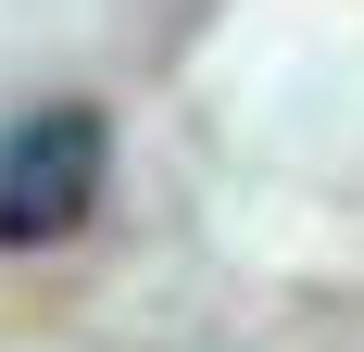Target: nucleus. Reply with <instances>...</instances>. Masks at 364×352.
Wrapping results in <instances>:
<instances>
[{
  "label": "nucleus",
  "mask_w": 364,
  "mask_h": 352,
  "mask_svg": "<svg viewBox=\"0 0 364 352\" xmlns=\"http://www.w3.org/2000/svg\"><path fill=\"white\" fill-rule=\"evenodd\" d=\"M101 176H113V139H101V113H13L0 126V252H50L75 239L88 214H101Z\"/></svg>",
  "instance_id": "f257e3e1"
}]
</instances>
